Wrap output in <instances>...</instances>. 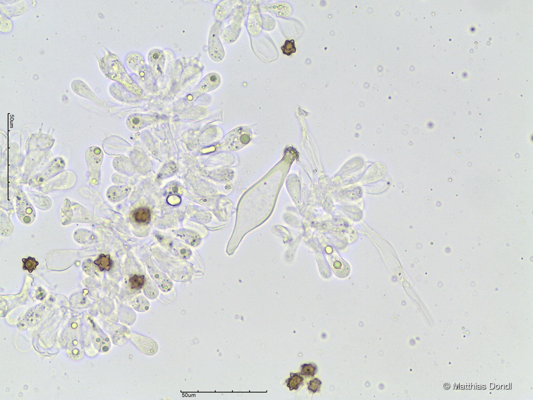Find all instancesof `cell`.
Masks as SVG:
<instances>
[{"label": "cell", "mask_w": 533, "mask_h": 400, "mask_svg": "<svg viewBox=\"0 0 533 400\" xmlns=\"http://www.w3.org/2000/svg\"><path fill=\"white\" fill-rule=\"evenodd\" d=\"M174 234L192 247H198L201 242V238L199 234L191 230L181 229L174 231Z\"/></svg>", "instance_id": "5bb4252c"}, {"label": "cell", "mask_w": 533, "mask_h": 400, "mask_svg": "<svg viewBox=\"0 0 533 400\" xmlns=\"http://www.w3.org/2000/svg\"><path fill=\"white\" fill-rule=\"evenodd\" d=\"M220 24L215 23L211 28L209 40V53L211 58L215 61H221L224 56L223 47L219 38Z\"/></svg>", "instance_id": "5b68a950"}, {"label": "cell", "mask_w": 533, "mask_h": 400, "mask_svg": "<svg viewBox=\"0 0 533 400\" xmlns=\"http://www.w3.org/2000/svg\"><path fill=\"white\" fill-rule=\"evenodd\" d=\"M86 159L89 169L90 181L91 184H96L100 178L103 153L98 147H91L86 152Z\"/></svg>", "instance_id": "7a4b0ae2"}, {"label": "cell", "mask_w": 533, "mask_h": 400, "mask_svg": "<svg viewBox=\"0 0 533 400\" xmlns=\"http://www.w3.org/2000/svg\"><path fill=\"white\" fill-rule=\"evenodd\" d=\"M127 63L132 72L138 76L142 83L148 86L153 85L152 75L147 68L144 59L140 54L132 53L129 55L127 58Z\"/></svg>", "instance_id": "6da1fadb"}, {"label": "cell", "mask_w": 533, "mask_h": 400, "mask_svg": "<svg viewBox=\"0 0 533 400\" xmlns=\"http://www.w3.org/2000/svg\"><path fill=\"white\" fill-rule=\"evenodd\" d=\"M94 264L100 271H109L112 268L113 262L110 259V255L101 254L97 260L94 262Z\"/></svg>", "instance_id": "d6986e66"}, {"label": "cell", "mask_w": 533, "mask_h": 400, "mask_svg": "<svg viewBox=\"0 0 533 400\" xmlns=\"http://www.w3.org/2000/svg\"><path fill=\"white\" fill-rule=\"evenodd\" d=\"M156 121V118L151 115L133 114L127 120V125L132 131H138L150 125Z\"/></svg>", "instance_id": "9c48e42d"}, {"label": "cell", "mask_w": 533, "mask_h": 400, "mask_svg": "<svg viewBox=\"0 0 533 400\" xmlns=\"http://www.w3.org/2000/svg\"><path fill=\"white\" fill-rule=\"evenodd\" d=\"M176 166L173 163H170L167 164L166 166L163 167L162 170L160 172L159 177H168L173 175V173L176 172Z\"/></svg>", "instance_id": "484cf974"}, {"label": "cell", "mask_w": 533, "mask_h": 400, "mask_svg": "<svg viewBox=\"0 0 533 400\" xmlns=\"http://www.w3.org/2000/svg\"><path fill=\"white\" fill-rule=\"evenodd\" d=\"M331 253L328 252V260L334 273L339 278H345L350 274L351 268L349 264L343 260L339 254L330 248Z\"/></svg>", "instance_id": "8992f818"}, {"label": "cell", "mask_w": 533, "mask_h": 400, "mask_svg": "<svg viewBox=\"0 0 533 400\" xmlns=\"http://www.w3.org/2000/svg\"><path fill=\"white\" fill-rule=\"evenodd\" d=\"M146 280L144 275H135L130 278L129 282L131 288L133 290H138L143 288Z\"/></svg>", "instance_id": "7402d4cb"}, {"label": "cell", "mask_w": 533, "mask_h": 400, "mask_svg": "<svg viewBox=\"0 0 533 400\" xmlns=\"http://www.w3.org/2000/svg\"><path fill=\"white\" fill-rule=\"evenodd\" d=\"M130 304L136 311L143 312L149 309V303L145 297L138 296L130 301Z\"/></svg>", "instance_id": "ffe728a7"}, {"label": "cell", "mask_w": 533, "mask_h": 400, "mask_svg": "<svg viewBox=\"0 0 533 400\" xmlns=\"http://www.w3.org/2000/svg\"><path fill=\"white\" fill-rule=\"evenodd\" d=\"M94 343L97 350L100 352H107L110 347L108 336L101 330L97 331L94 337Z\"/></svg>", "instance_id": "2e32d148"}, {"label": "cell", "mask_w": 533, "mask_h": 400, "mask_svg": "<svg viewBox=\"0 0 533 400\" xmlns=\"http://www.w3.org/2000/svg\"><path fill=\"white\" fill-rule=\"evenodd\" d=\"M250 130L245 127L236 128L225 138L223 147L229 151L239 150L248 144L251 139Z\"/></svg>", "instance_id": "3957f363"}, {"label": "cell", "mask_w": 533, "mask_h": 400, "mask_svg": "<svg viewBox=\"0 0 533 400\" xmlns=\"http://www.w3.org/2000/svg\"><path fill=\"white\" fill-rule=\"evenodd\" d=\"M131 341L143 353L148 355L156 354L158 351L157 343L148 337L132 333Z\"/></svg>", "instance_id": "ba28073f"}, {"label": "cell", "mask_w": 533, "mask_h": 400, "mask_svg": "<svg viewBox=\"0 0 533 400\" xmlns=\"http://www.w3.org/2000/svg\"><path fill=\"white\" fill-rule=\"evenodd\" d=\"M304 378L299 373H291L290 377L286 379L285 383L287 387L289 388L291 391L298 390L301 385L302 384Z\"/></svg>", "instance_id": "44dd1931"}, {"label": "cell", "mask_w": 533, "mask_h": 400, "mask_svg": "<svg viewBox=\"0 0 533 400\" xmlns=\"http://www.w3.org/2000/svg\"><path fill=\"white\" fill-rule=\"evenodd\" d=\"M143 293L147 298L155 300L157 298L159 292L156 284L148 278L146 277L144 285L143 286Z\"/></svg>", "instance_id": "ac0fdd59"}, {"label": "cell", "mask_w": 533, "mask_h": 400, "mask_svg": "<svg viewBox=\"0 0 533 400\" xmlns=\"http://www.w3.org/2000/svg\"><path fill=\"white\" fill-rule=\"evenodd\" d=\"M281 49L283 53L287 56H289L295 53L296 48L295 46L294 40H286L284 45L282 47Z\"/></svg>", "instance_id": "d4e9b609"}, {"label": "cell", "mask_w": 533, "mask_h": 400, "mask_svg": "<svg viewBox=\"0 0 533 400\" xmlns=\"http://www.w3.org/2000/svg\"><path fill=\"white\" fill-rule=\"evenodd\" d=\"M16 209L20 222L27 225L32 223L36 218V212L32 204L28 200L25 193H19L17 196Z\"/></svg>", "instance_id": "277c9868"}, {"label": "cell", "mask_w": 533, "mask_h": 400, "mask_svg": "<svg viewBox=\"0 0 533 400\" xmlns=\"http://www.w3.org/2000/svg\"><path fill=\"white\" fill-rule=\"evenodd\" d=\"M322 382L320 379L315 378L313 380H312L309 383L308 389L309 391L312 392L313 393H315L319 390L322 385Z\"/></svg>", "instance_id": "4316f807"}, {"label": "cell", "mask_w": 533, "mask_h": 400, "mask_svg": "<svg viewBox=\"0 0 533 400\" xmlns=\"http://www.w3.org/2000/svg\"><path fill=\"white\" fill-rule=\"evenodd\" d=\"M317 368L314 363L303 364L301 366L300 374L306 377H313L316 374Z\"/></svg>", "instance_id": "603a6c76"}, {"label": "cell", "mask_w": 533, "mask_h": 400, "mask_svg": "<svg viewBox=\"0 0 533 400\" xmlns=\"http://www.w3.org/2000/svg\"><path fill=\"white\" fill-rule=\"evenodd\" d=\"M132 218L140 224H147L151 221V211L147 208H139L132 212Z\"/></svg>", "instance_id": "e0dca14e"}, {"label": "cell", "mask_w": 533, "mask_h": 400, "mask_svg": "<svg viewBox=\"0 0 533 400\" xmlns=\"http://www.w3.org/2000/svg\"><path fill=\"white\" fill-rule=\"evenodd\" d=\"M221 83L220 76L215 73H212L205 77L198 85L195 94L201 95L216 89Z\"/></svg>", "instance_id": "30bf717a"}, {"label": "cell", "mask_w": 533, "mask_h": 400, "mask_svg": "<svg viewBox=\"0 0 533 400\" xmlns=\"http://www.w3.org/2000/svg\"><path fill=\"white\" fill-rule=\"evenodd\" d=\"M22 261L23 262V270H27L29 273H32L33 271L35 270L37 266L39 264L36 259L32 257H28L27 259H23Z\"/></svg>", "instance_id": "cb8c5ba5"}, {"label": "cell", "mask_w": 533, "mask_h": 400, "mask_svg": "<svg viewBox=\"0 0 533 400\" xmlns=\"http://www.w3.org/2000/svg\"><path fill=\"white\" fill-rule=\"evenodd\" d=\"M147 268L151 278L162 292H168L171 290L173 287L172 281L168 276L157 269L150 259L147 262Z\"/></svg>", "instance_id": "52a82bcc"}, {"label": "cell", "mask_w": 533, "mask_h": 400, "mask_svg": "<svg viewBox=\"0 0 533 400\" xmlns=\"http://www.w3.org/2000/svg\"><path fill=\"white\" fill-rule=\"evenodd\" d=\"M65 166V163L63 159L57 158L51 163L50 165L43 172L40 173L34 181L37 184L47 181L50 177H52L56 173L63 170Z\"/></svg>", "instance_id": "4fadbf2b"}, {"label": "cell", "mask_w": 533, "mask_h": 400, "mask_svg": "<svg viewBox=\"0 0 533 400\" xmlns=\"http://www.w3.org/2000/svg\"><path fill=\"white\" fill-rule=\"evenodd\" d=\"M131 190L129 186L112 187L108 189L107 196L112 202H120L128 196Z\"/></svg>", "instance_id": "9a60e30c"}, {"label": "cell", "mask_w": 533, "mask_h": 400, "mask_svg": "<svg viewBox=\"0 0 533 400\" xmlns=\"http://www.w3.org/2000/svg\"><path fill=\"white\" fill-rule=\"evenodd\" d=\"M148 60L153 73L158 77L161 76L163 74L165 65V56L163 51L159 49L150 51L148 55Z\"/></svg>", "instance_id": "8fae6325"}, {"label": "cell", "mask_w": 533, "mask_h": 400, "mask_svg": "<svg viewBox=\"0 0 533 400\" xmlns=\"http://www.w3.org/2000/svg\"><path fill=\"white\" fill-rule=\"evenodd\" d=\"M166 247L167 249L174 256L178 258L186 260H188L192 255V251L185 244L175 240H167Z\"/></svg>", "instance_id": "7c38bea8"}]
</instances>
